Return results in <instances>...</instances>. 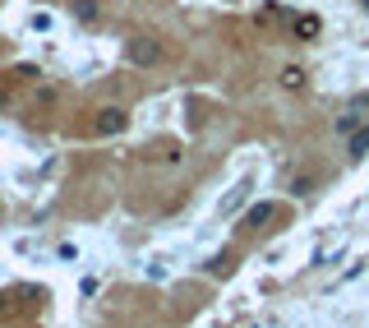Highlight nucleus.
<instances>
[{
    "label": "nucleus",
    "instance_id": "obj_1",
    "mask_svg": "<svg viewBox=\"0 0 369 328\" xmlns=\"http://www.w3.org/2000/svg\"><path fill=\"white\" fill-rule=\"evenodd\" d=\"M125 125H130V116H125V107H102V111H97V121H93V130L106 139V134H120Z\"/></svg>",
    "mask_w": 369,
    "mask_h": 328
},
{
    "label": "nucleus",
    "instance_id": "obj_2",
    "mask_svg": "<svg viewBox=\"0 0 369 328\" xmlns=\"http://www.w3.org/2000/svg\"><path fill=\"white\" fill-rule=\"evenodd\" d=\"M157 56H162V46L148 42V37H134V42H130V61H134V65H152Z\"/></svg>",
    "mask_w": 369,
    "mask_h": 328
},
{
    "label": "nucleus",
    "instance_id": "obj_3",
    "mask_svg": "<svg viewBox=\"0 0 369 328\" xmlns=\"http://www.w3.org/2000/svg\"><path fill=\"white\" fill-rule=\"evenodd\" d=\"M268 217H273V204H254L245 213V227H259V222H268Z\"/></svg>",
    "mask_w": 369,
    "mask_h": 328
},
{
    "label": "nucleus",
    "instance_id": "obj_4",
    "mask_svg": "<svg viewBox=\"0 0 369 328\" xmlns=\"http://www.w3.org/2000/svg\"><path fill=\"white\" fill-rule=\"evenodd\" d=\"M281 83H286V88H300V83H305V74H300L296 65H286V70H281Z\"/></svg>",
    "mask_w": 369,
    "mask_h": 328
},
{
    "label": "nucleus",
    "instance_id": "obj_5",
    "mask_svg": "<svg viewBox=\"0 0 369 328\" xmlns=\"http://www.w3.org/2000/svg\"><path fill=\"white\" fill-rule=\"evenodd\" d=\"M355 121H360V116H355V107H351L346 116H337V130H342V134H351V130H355Z\"/></svg>",
    "mask_w": 369,
    "mask_h": 328
},
{
    "label": "nucleus",
    "instance_id": "obj_6",
    "mask_svg": "<svg viewBox=\"0 0 369 328\" xmlns=\"http://www.w3.org/2000/svg\"><path fill=\"white\" fill-rule=\"evenodd\" d=\"M365 148H369V130H360V134H355V139H351V158H360Z\"/></svg>",
    "mask_w": 369,
    "mask_h": 328
},
{
    "label": "nucleus",
    "instance_id": "obj_7",
    "mask_svg": "<svg viewBox=\"0 0 369 328\" xmlns=\"http://www.w3.org/2000/svg\"><path fill=\"white\" fill-rule=\"evenodd\" d=\"M296 33H300V37H314V33H318V19H300Z\"/></svg>",
    "mask_w": 369,
    "mask_h": 328
},
{
    "label": "nucleus",
    "instance_id": "obj_8",
    "mask_svg": "<svg viewBox=\"0 0 369 328\" xmlns=\"http://www.w3.org/2000/svg\"><path fill=\"white\" fill-rule=\"evenodd\" d=\"M9 310H14V301H9V296H5V292H0V319H5V314H9Z\"/></svg>",
    "mask_w": 369,
    "mask_h": 328
},
{
    "label": "nucleus",
    "instance_id": "obj_9",
    "mask_svg": "<svg viewBox=\"0 0 369 328\" xmlns=\"http://www.w3.org/2000/svg\"><path fill=\"white\" fill-rule=\"evenodd\" d=\"M360 5H365V9H369V0H360Z\"/></svg>",
    "mask_w": 369,
    "mask_h": 328
}]
</instances>
